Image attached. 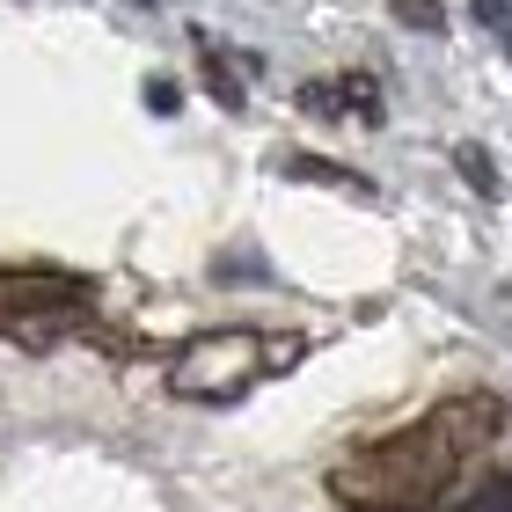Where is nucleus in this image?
Masks as SVG:
<instances>
[{
	"label": "nucleus",
	"instance_id": "f257e3e1",
	"mask_svg": "<svg viewBox=\"0 0 512 512\" xmlns=\"http://www.w3.org/2000/svg\"><path fill=\"white\" fill-rule=\"evenodd\" d=\"M498 432H505V395H491V388L447 395L439 410L410 417L403 432L344 454L337 469L322 476V491L344 512H432Z\"/></svg>",
	"mask_w": 512,
	"mask_h": 512
},
{
	"label": "nucleus",
	"instance_id": "f03ea898",
	"mask_svg": "<svg viewBox=\"0 0 512 512\" xmlns=\"http://www.w3.org/2000/svg\"><path fill=\"white\" fill-rule=\"evenodd\" d=\"M308 359V337L300 330H249V322H220V330H198L169 352V395L176 403H242L256 381L293 374Z\"/></svg>",
	"mask_w": 512,
	"mask_h": 512
},
{
	"label": "nucleus",
	"instance_id": "7ed1b4c3",
	"mask_svg": "<svg viewBox=\"0 0 512 512\" xmlns=\"http://www.w3.org/2000/svg\"><path fill=\"white\" fill-rule=\"evenodd\" d=\"M96 337V286L81 271H8L0 264V337L22 352H52L66 337Z\"/></svg>",
	"mask_w": 512,
	"mask_h": 512
},
{
	"label": "nucleus",
	"instance_id": "20e7f679",
	"mask_svg": "<svg viewBox=\"0 0 512 512\" xmlns=\"http://www.w3.org/2000/svg\"><path fill=\"white\" fill-rule=\"evenodd\" d=\"M198 66H205V88H213V103H220V110H242V103H249L242 66L227 59V44H220V37H198Z\"/></svg>",
	"mask_w": 512,
	"mask_h": 512
},
{
	"label": "nucleus",
	"instance_id": "39448f33",
	"mask_svg": "<svg viewBox=\"0 0 512 512\" xmlns=\"http://www.w3.org/2000/svg\"><path fill=\"white\" fill-rule=\"evenodd\" d=\"M388 15L403 22V30H425V37L447 30V0H388Z\"/></svg>",
	"mask_w": 512,
	"mask_h": 512
},
{
	"label": "nucleus",
	"instance_id": "423d86ee",
	"mask_svg": "<svg viewBox=\"0 0 512 512\" xmlns=\"http://www.w3.org/2000/svg\"><path fill=\"white\" fill-rule=\"evenodd\" d=\"M454 169H461V183H469L476 198H498V169L483 161V147H454Z\"/></svg>",
	"mask_w": 512,
	"mask_h": 512
},
{
	"label": "nucleus",
	"instance_id": "0eeeda50",
	"mask_svg": "<svg viewBox=\"0 0 512 512\" xmlns=\"http://www.w3.org/2000/svg\"><path fill=\"white\" fill-rule=\"evenodd\" d=\"M286 176H315V183H344V191H359V176L330 169V161H286Z\"/></svg>",
	"mask_w": 512,
	"mask_h": 512
},
{
	"label": "nucleus",
	"instance_id": "6e6552de",
	"mask_svg": "<svg viewBox=\"0 0 512 512\" xmlns=\"http://www.w3.org/2000/svg\"><path fill=\"white\" fill-rule=\"evenodd\" d=\"M176 103H183V96H176V81H169V74H154V81H147V110H154V118H176Z\"/></svg>",
	"mask_w": 512,
	"mask_h": 512
}]
</instances>
